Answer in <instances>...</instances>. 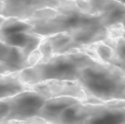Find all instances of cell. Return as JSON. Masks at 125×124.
<instances>
[{"label":"cell","mask_w":125,"mask_h":124,"mask_svg":"<svg viewBox=\"0 0 125 124\" xmlns=\"http://www.w3.org/2000/svg\"><path fill=\"white\" fill-rule=\"evenodd\" d=\"M8 100L10 111L4 122L26 120L37 117L46 98L36 91L29 89L8 98Z\"/></svg>","instance_id":"6"},{"label":"cell","mask_w":125,"mask_h":124,"mask_svg":"<svg viewBox=\"0 0 125 124\" xmlns=\"http://www.w3.org/2000/svg\"><path fill=\"white\" fill-rule=\"evenodd\" d=\"M74 2L81 11L90 15H102L124 5L114 0H74Z\"/></svg>","instance_id":"13"},{"label":"cell","mask_w":125,"mask_h":124,"mask_svg":"<svg viewBox=\"0 0 125 124\" xmlns=\"http://www.w3.org/2000/svg\"><path fill=\"white\" fill-rule=\"evenodd\" d=\"M1 124H51V123H48L39 117H34V118L20 120V121H6V122H2Z\"/></svg>","instance_id":"15"},{"label":"cell","mask_w":125,"mask_h":124,"mask_svg":"<svg viewBox=\"0 0 125 124\" xmlns=\"http://www.w3.org/2000/svg\"><path fill=\"white\" fill-rule=\"evenodd\" d=\"M109 102L106 103H85L78 102L67 106L57 118L55 124H83L92 114L103 109Z\"/></svg>","instance_id":"9"},{"label":"cell","mask_w":125,"mask_h":124,"mask_svg":"<svg viewBox=\"0 0 125 124\" xmlns=\"http://www.w3.org/2000/svg\"><path fill=\"white\" fill-rule=\"evenodd\" d=\"M31 89L46 99L56 97H71L85 103H98V102L91 100L86 95L76 80H48L31 85Z\"/></svg>","instance_id":"7"},{"label":"cell","mask_w":125,"mask_h":124,"mask_svg":"<svg viewBox=\"0 0 125 124\" xmlns=\"http://www.w3.org/2000/svg\"><path fill=\"white\" fill-rule=\"evenodd\" d=\"M40 59L38 50L30 57L16 47L9 46L0 41V75L13 74L33 65Z\"/></svg>","instance_id":"8"},{"label":"cell","mask_w":125,"mask_h":124,"mask_svg":"<svg viewBox=\"0 0 125 124\" xmlns=\"http://www.w3.org/2000/svg\"><path fill=\"white\" fill-rule=\"evenodd\" d=\"M44 36L36 34L31 24L16 18H5L0 25V41L19 48L25 57L32 56L38 49Z\"/></svg>","instance_id":"4"},{"label":"cell","mask_w":125,"mask_h":124,"mask_svg":"<svg viewBox=\"0 0 125 124\" xmlns=\"http://www.w3.org/2000/svg\"><path fill=\"white\" fill-rule=\"evenodd\" d=\"M125 6L122 5L102 15H90L81 11L76 4L60 9H48L25 20L34 33L48 36L60 32L76 33L100 27L124 24Z\"/></svg>","instance_id":"1"},{"label":"cell","mask_w":125,"mask_h":124,"mask_svg":"<svg viewBox=\"0 0 125 124\" xmlns=\"http://www.w3.org/2000/svg\"><path fill=\"white\" fill-rule=\"evenodd\" d=\"M76 81L95 102L106 103L125 98V69L116 65L94 61L79 69Z\"/></svg>","instance_id":"2"},{"label":"cell","mask_w":125,"mask_h":124,"mask_svg":"<svg viewBox=\"0 0 125 124\" xmlns=\"http://www.w3.org/2000/svg\"><path fill=\"white\" fill-rule=\"evenodd\" d=\"M114 1H116L118 3H121V4H124V0H114Z\"/></svg>","instance_id":"18"},{"label":"cell","mask_w":125,"mask_h":124,"mask_svg":"<svg viewBox=\"0 0 125 124\" xmlns=\"http://www.w3.org/2000/svg\"><path fill=\"white\" fill-rule=\"evenodd\" d=\"M78 102H81V101L71 97H56V98L46 99L42 107L39 110L37 117L43 119L48 123L55 124L59 115L67 106L73 103H76Z\"/></svg>","instance_id":"11"},{"label":"cell","mask_w":125,"mask_h":124,"mask_svg":"<svg viewBox=\"0 0 125 124\" xmlns=\"http://www.w3.org/2000/svg\"><path fill=\"white\" fill-rule=\"evenodd\" d=\"M4 21H5V18H4V17H0V25H1V23H2Z\"/></svg>","instance_id":"17"},{"label":"cell","mask_w":125,"mask_h":124,"mask_svg":"<svg viewBox=\"0 0 125 124\" xmlns=\"http://www.w3.org/2000/svg\"><path fill=\"white\" fill-rule=\"evenodd\" d=\"M3 13V0H0V17H2Z\"/></svg>","instance_id":"16"},{"label":"cell","mask_w":125,"mask_h":124,"mask_svg":"<svg viewBox=\"0 0 125 124\" xmlns=\"http://www.w3.org/2000/svg\"><path fill=\"white\" fill-rule=\"evenodd\" d=\"M83 124H125L124 100L109 102L103 109L92 114Z\"/></svg>","instance_id":"10"},{"label":"cell","mask_w":125,"mask_h":124,"mask_svg":"<svg viewBox=\"0 0 125 124\" xmlns=\"http://www.w3.org/2000/svg\"><path fill=\"white\" fill-rule=\"evenodd\" d=\"M75 4L72 0H3L4 18L28 20L37 13L48 9H60Z\"/></svg>","instance_id":"5"},{"label":"cell","mask_w":125,"mask_h":124,"mask_svg":"<svg viewBox=\"0 0 125 124\" xmlns=\"http://www.w3.org/2000/svg\"><path fill=\"white\" fill-rule=\"evenodd\" d=\"M72 1H74V0H72Z\"/></svg>","instance_id":"19"},{"label":"cell","mask_w":125,"mask_h":124,"mask_svg":"<svg viewBox=\"0 0 125 124\" xmlns=\"http://www.w3.org/2000/svg\"><path fill=\"white\" fill-rule=\"evenodd\" d=\"M0 124H1V123H0Z\"/></svg>","instance_id":"20"},{"label":"cell","mask_w":125,"mask_h":124,"mask_svg":"<svg viewBox=\"0 0 125 124\" xmlns=\"http://www.w3.org/2000/svg\"><path fill=\"white\" fill-rule=\"evenodd\" d=\"M94 61L84 51L75 50L40 58L33 65L22 69L17 74L22 82L30 86L48 80L74 81L77 78L79 69Z\"/></svg>","instance_id":"3"},{"label":"cell","mask_w":125,"mask_h":124,"mask_svg":"<svg viewBox=\"0 0 125 124\" xmlns=\"http://www.w3.org/2000/svg\"><path fill=\"white\" fill-rule=\"evenodd\" d=\"M10 111V103L8 99L0 100V123L4 122Z\"/></svg>","instance_id":"14"},{"label":"cell","mask_w":125,"mask_h":124,"mask_svg":"<svg viewBox=\"0 0 125 124\" xmlns=\"http://www.w3.org/2000/svg\"><path fill=\"white\" fill-rule=\"evenodd\" d=\"M29 89L31 86L22 82L17 73L0 75V100L11 98Z\"/></svg>","instance_id":"12"}]
</instances>
